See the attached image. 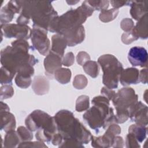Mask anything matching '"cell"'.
Listing matches in <instances>:
<instances>
[{
    "instance_id": "obj_37",
    "label": "cell",
    "mask_w": 148,
    "mask_h": 148,
    "mask_svg": "<svg viewBox=\"0 0 148 148\" xmlns=\"http://www.w3.org/2000/svg\"><path fill=\"white\" fill-rule=\"evenodd\" d=\"M101 94L104 95L105 97H106L109 100H112L114 97L115 96V92L112 89H110L108 87H103L101 89Z\"/></svg>"
},
{
    "instance_id": "obj_3",
    "label": "cell",
    "mask_w": 148,
    "mask_h": 148,
    "mask_svg": "<svg viewBox=\"0 0 148 148\" xmlns=\"http://www.w3.org/2000/svg\"><path fill=\"white\" fill-rule=\"evenodd\" d=\"M21 2L23 6L21 14L31 18L34 26L47 31L51 22L58 16L50 1H21Z\"/></svg>"
},
{
    "instance_id": "obj_27",
    "label": "cell",
    "mask_w": 148,
    "mask_h": 148,
    "mask_svg": "<svg viewBox=\"0 0 148 148\" xmlns=\"http://www.w3.org/2000/svg\"><path fill=\"white\" fill-rule=\"evenodd\" d=\"M17 132L19 136L20 140L23 142L31 140L33 138V135L31 132V131L24 127H20L17 128Z\"/></svg>"
},
{
    "instance_id": "obj_19",
    "label": "cell",
    "mask_w": 148,
    "mask_h": 148,
    "mask_svg": "<svg viewBox=\"0 0 148 148\" xmlns=\"http://www.w3.org/2000/svg\"><path fill=\"white\" fill-rule=\"evenodd\" d=\"M129 133H131L138 142H142L146 136L147 128L146 125L140 124H133L128 128Z\"/></svg>"
},
{
    "instance_id": "obj_34",
    "label": "cell",
    "mask_w": 148,
    "mask_h": 148,
    "mask_svg": "<svg viewBox=\"0 0 148 148\" xmlns=\"http://www.w3.org/2000/svg\"><path fill=\"white\" fill-rule=\"evenodd\" d=\"M122 41L125 44H129L132 42L133 40L138 39L135 36V35L133 34V33L131 32H127L123 34L122 38H121Z\"/></svg>"
},
{
    "instance_id": "obj_25",
    "label": "cell",
    "mask_w": 148,
    "mask_h": 148,
    "mask_svg": "<svg viewBox=\"0 0 148 148\" xmlns=\"http://www.w3.org/2000/svg\"><path fill=\"white\" fill-rule=\"evenodd\" d=\"M89 107V97L87 95H81L76 100V110L82 112L87 110Z\"/></svg>"
},
{
    "instance_id": "obj_39",
    "label": "cell",
    "mask_w": 148,
    "mask_h": 148,
    "mask_svg": "<svg viewBox=\"0 0 148 148\" xmlns=\"http://www.w3.org/2000/svg\"><path fill=\"white\" fill-rule=\"evenodd\" d=\"M112 147H123V140L120 136H114L113 143Z\"/></svg>"
},
{
    "instance_id": "obj_14",
    "label": "cell",
    "mask_w": 148,
    "mask_h": 148,
    "mask_svg": "<svg viewBox=\"0 0 148 148\" xmlns=\"http://www.w3.org/2000/svg\"><path fill=\"white\" fill-rule=\"evenodd\" d=\"M52 45L51 51L62 57L66 46L68 45L65 37L60 34H56L52 36Z\"/></svg>"
},
{
    "instance_id": "obj_32",
    "label": "cell",
    "mask_w": 148,
    "mask_h": 148,
    "mask_svg": "<svg viewBox=\"0 0 148 148\" xmlns=\"http://www.w3.org/2000/svg\"><path fill=\"white\" fill-rule=\"evenodd\" d=\"M126 146L127 147H139L140 146L138 143V142L135 138V136L129 133L126 137Z\"/></svg>"
},
{
    "instance_id": "obj_20",
    "label": "cell",
    "mask_w": 148,
    "mask_h": 148,
    "mask_svg": "<svg viewBox=\"0 0 148 148\" xmlns=\"http://www.w3.org/2000/svg\"><path fill=\"white\" fill-rule=\"evenodd\" d=\"M6 133L4 140V147H13L19 143L20 139L17 132L12 130Z\"/></svg>"
},
{
    "instance_id": "obj_4",
    "label": "cell",
    "mask_w": 148,
    "mask_h": 148,
    "mask_svg": "<svg viewBox=\"0 0 148 148\" xmlns=\"http://www.w3.org/2000/svg\"><path fill=\"white\" fill-rule=\"evenodd\" d=\"M94 105L83 115L84 121L92 129L98 131L101 127L105 128L115 122L113 110L109 107V99L105 96H98L92 99Z\"/></svg>"
},
{
    "instance_id": "obj_6",
    "label": "cell",
    "mask_w": 148,
    "mask_h": 148,
    "mask_svg": "<svg viewBox=\"0 0 148 148\" xmlns=\"http://www.w3.org/2000/svg\"><path fill=\"white\" fill-rule=\"evenodd\" d=\"M98 62L103 72L102 82L106 87L113 89L118 86L123 68L122 64L113 55L105 54L99 57Z\"/></svg>"
},
{
    "instance_id": "obj_29",
    "label": "cell",
    "mask_w": 148,
    "mask_h": 148,
    "mask_svg": "<svg viewBox=\"0 0 148 148\" xmlns=\"http://www.w3.org/2000/svg\"><path fill=\"white\" fill-rule=\"evenodd\" d=\"M87 78L82 75H76L73 80V85L77 89H83L87 84Z\"/></svg>"
},
{
    "instance_id": "obj_11",
    "label": "cell",
    "mask_w": 148,
    "mask_h": 148,
    "mask_svg": "<svg viewBox=\"0 0 148 148\" xmlns=\"http://www.w3.org/2000/svg\"><path fill=\"white\" fill-rule=\"evenodd\" d=\"M61 57L60 55L51 51L49 52L44 61V66L47 74L51 76L57 70L61 68L62 64Z\"/></svg>"
},
{
    "instance_id": "obj_38",
    "label": "cell",
    "mask_w": 148,
    "mask_h": 148,
    "mask_svg": "<svg viewBox=\"0 0 148 148\" xmlns=\"http://www.w3.org/2000/svg\"><path fill=\"white\" fill-rule=\"evenodd\" d=\"M110 3L113 7L116 9H118L120 7H121L124 5L131 6L132 1H111Z\"/></svg>"
},
{
    "instance_id": "obj_13",
    "label": "cell",
    "mask_w": 148,
    "mask_h": 148,
    "mask_svg": "<svg viewBox=\"0 0 148 148\" xmlns=\"http://www.w3.org/2000/svg\"><path fill=\"white\" fill-rule=\"evenodd\" d=\"M16 121L14 116L9 111H1V130L6 132L14 130Z\"/></svg>"
},
{
    "instance_id": "obj_10",
    "label": "cell",
    "mask_w": 148,
    "mask_h": 148,
    "mask_svg": "<svg viewBox=\"0 0 148 148\" xmlns=\"http://www.w3.org/2000/svg\"><path fill=\"white\" fill-rule=\"evenodd\" d=\"M147 53L142 47L135 46L131 48L128 54L129 62L132 66L146 67L147 64Z\"/></svg>"
},
{
    "instance_id": "obj_15",
    "label": "cell",
    "mask_w": 148,
    "mask_h": 148,
    "mask_svg": "<svg viewBox=\"0 0 148 148\" xmlns=\"http://www.w3.org/2000/svg\"><path fill=\"white\" fill-rule=\"evenodd\" d=\"M147 14H146L141 17L134 27L132 32L138 39H146L147 38Z\"/></svg>"
},
{
    "instance_id": "obj_16",
    "label": "cell",
    "mask_w": 148,
    "mask_h": 148,
    "mask_svg": "<svg viewBox=\"0 0 148 148\" xmlns=\"http://www.w3.org/2000/svg\"><path fill=\"white\" fill-rule=\"evenodd\" d=\"M146 3V1H132L130 13L134 19L139 20L147 14Z\"/></svg>"
},
{
    "instance_id": "obj_24",
    "label": "cell",
    "mask_w": 148,
    "mask_h": 148,
    "mask_svg": "<svg viewBox=\"0 0 148 148\" xmlns=\"http://www.w3.org/2000/svg\"><path fill=\"white\" fill-rule=\"evenodd\" d=\"M119 13L118 9H112L102 11L99 16V19L103 22H109L115 18Z\"/></svg>"
},
{
    "instance_id": "obj_12",
    "label": "cell",
    "mask_w": 148,
    "mask_h": 148,
    "mask_svg": "<svg viewBox=\"0 0 148 148\" xmlns=\"http://www.w3.org/2000/svg\"><path fill=\"white\" fill-rule=\"evenodd\" d=\"M139 71L136 68H127L122 71L119 80L123 86L137 84L139 82Z\"/></svg>"
},
{
    "instance_id": "obj_40",
    "label": "cell",
    "mask_w": 148,
    "mask_h": 148,
    "mask_svg": "<svg viewBox=\"0 0 148 148\" xmlns=\"http://www.w3.org/2000/svg\"><path fill=\"white\" fill-rule=\"evenodd\" d=\"M139 82H140L144 84L147 83V69H144L140 71V73L139 75Z\"/></svg>"
},
{
    "instance_id": "obj_35",
    "label": "cell",
    "mask_w": 148,
    "mask_h": 148,
    "mask_svg": "<svg viewBox=\"0 0 148 148\" xmlns=\"http://www.w3.org/2000/svg\"><path fill=\"white\" fill-rule=\"evenodd\" d=\"M90 57L89 55L84 51L79 52L77 56V61L80 65H83L87 61H89Z\"/></svg>"
},
{
    "instance_id": "obj_22",
    "label": "cell",
    "mask_w": 148,
    "mask_h": 148,
    "mask_svg": "<svg viewBox=\"0 0 148 148\" xmlns=\"http://www.w3.org/2000/svg\"><path fill=\"white\" fill-rule=\"evenodd\" d=\"M84 72L92 77H96L99 73V68L97 62L88 61L83 65Z\"/></svg>"
},
{
    "instance_id": "obj_7",
    "label": "cell",
    "mask_w": 148,
    "mask_h": 148,
    "mask_svg": "<svg viewBox=\"0 0 148 148\" xmlns=\"http://www.w3.org/2000/svg\"><path fill=\"white\" fill-rule=\"evenodd\" d=\"M112 101L117 112H128V109L138 101V95L132 88H123L115 94Z\"/></svg>"
},
{
    "instance_id": "obj_18",
    "label": "cell",
    "mask_w": 148,
    "mask_h": 148,
    "mask_svg": "<svg viewBox=\"0 0 148 148\" xmlns=\"http://www.w3.org/2000/svg\"><path fill=\"white\" fill-rule=\"evenodd\" d=\"M85 33L83 26L81 25L75 31L65 37L67 41L68 46H73L81 43L84 39Z\"/></svg>"
},
{
    "instance_id": "obj_5",
    "label": "cell",
    "mask_w": 148,
    "mask_h": 148,
    "mask_svg": "<svg viewBox=\"0 0 148 148\" xmlns=\"http://www.w3.org/2000/svg\"><path fill=\"white\" fill-rule=\"evenodd\" d=\"M87 17L81 6L76 9H72L60 17L57 16L53 19L48 30L65 37L79 28Z\"/></svg>"
},
{
    "instance_id": "obj_31",
    "label": "cell",
    "mask_w": 148,
    "mask_h": 148,
    "mask_svg": "<svg viewBox=\"0 0 148 148\" xmlns=\"http://www.w3.org/2000/svg\"><path fill=\"white\" fill-rule=\"evenodd\" d=\"M14 94V90L10 85H5L1 88V99H4L10 98Z\"/></svg>"
},
{
    "instance_id": "obj_26",
    "label": "cell",
    "mask_w": 148,
    "mask_h": 148,
    "mask_svg": "<svg viewBox=\"0 0 148 148\" xmlns=\"http://www.w3.org/2000/svg\"><path fill=\"white\" fill-rule=\"evenodd\" d=\"M1 83L2 84L11 83L15 74L3 66L1 68Z\"/></svg>"
},
{
    "instance_id": "obj_9",
    "label": "cell",
    "mask_w": 148,
    "mask_h": 148,
    "mask_svg": "<svg viewBox=\"0 0 148 148\" xmlns=\"http://www.w3.org/2000/svg\"><path fill=\"white\" fill-rule=\"evenodd\" d=\"M2 32L8 38H16L18 39H27L31 36V29L26 25L5 24H1Z\"/></svg>"
},
{
    "instance_id": "obj_30",
    "label": "cell",
    "mask_w": 148,
    "mask_h": 148,
    "mask_svg": "<svg viewBox=\"0 0 148 148\" xmlns=\"http://www.w3.org/2000/svg\"><path fill=\"white\" fill-rule=\"evenodd\" d=\"M31 78L24 77L18 75H16L15 78V82L16 85L22 88H26L29 87L31 83Z\"/></svg>"
},
{
    "instance_id": "obj_28",
    "label": "cell",
    "mask_w": 148,
    "mask_h": 148,
    "mask_svg": "<svg viewBox=\"0 0 148 148\" xmlns=\"http://www.w3.org/2000/svg\"><path fill=\"white\" fill-rule=\"evenodd\" d=\"M88 3L94 10L103 11L106 10L109 6L108 1H87Z\"/></svg>"
},
{
    "instance_id": "obj_21",
    "label": "cell",
    "mask_w": 148,
    "mask_h": 148,
    "mask_svg": "<svg viewBox=\"0 0 148 148\" xmlns=\"http://www.w3.org/2000/svg\"><path fill=\"white\" fill-rule=\"evenodd\" d=\"M54 74L56 79L61 84H66L70 81L71 71L69 69L60 68Z\"/></svg>"
},
{
    "instance_id": "obj_1",
    "label": "cell",
    "mask_w": 148,
    "mask_h": 148,
    "mask_svg": "<svg viewBox=\"0 0 148 148\" xmlns=\"http://www.w3.org/2000/svg\"><path fill=\"white\" fill-rule=\"evenodd\" d=\"M57 132L63 139H73L80 143L87 144L91 139L90 132L76 119L69 110H60L54 117Z\"/></svg>"
},
{
    "instance_id": "obj_2",
    "label": "cell",
    "mask_w": 148,
    "mask_h": 148,
    "mask_svg": "<svg viewBox=\"0 0 148 148\" xmlns=\"http://www.w3.org/2000/svg\"><path fill=\"white\" fill-rule=\"evenodd\" d=\"M29 44L24 39H17L1 52V62L3 66L16 74L19 69L27 64L34 65L38 62L33 55L28 54Z\"/></svg>"
},
{
    "instance_id": "obj_33",
    "label": "cell",
    "mask_w": 148,
    "mask_h": 148,
    "mask_svg": "<svg viewBox=\"0 0 148 148\" xmlns=\"http://www.w3.org/2000/svg\"><path fill=\"white\" fill-rule=\"evenodd\" d=\"M121 28L127 32H130L132 28H134V23L131 19H130L128 18L123 19L120 24Z\"/></svg>"
},
{
    "instance_id": "obj_23",
    "label": "cell",
    "mask_w": 148,
    "mask_h": 148,
    "mask_svg": "<svg viewBox=\"0 0 148 148\" xmlns=\"http://www.w3.org/2000/svg\"><path fill=\"white\" fill-rule=\"evenodd\" d=\"M14 12L6 5L1 10V23L5 24L11 21L14 16Z\"/></svg>"
},
{
    "instance_id": "obj_17",
    "label": "cell",
    "mask_w": 148,
    "mask_h": 148,
    "mask_svg": "<svg viewBox=\"0 0 148 148\" xmlns=\"http://www.w3.org/2000/svg\"><path fill=\"white\" fill-rule=\"evenodd\" d=\"M49 81L43 76H36L32 83V88L35 92L38 95L47 93L49 89Z\"/></svg>"
},
{
    "instance_id": "obj_8",
    "label": "cell",
    "mask_w": 148,
    "mask_h": 148,
    "mask_svg": "<svg viewBox=\"0 0 148 148\" xmlns=\"http://www.w3.org/2000/svg\"><path fill=\"white\" fill-rule=\"evenodd\" d=\"M30 37L32 46L41 54L46 56L50 51V43L47 36V30L33 25Z\"/></svg>"
},
{
    "instance_id": "obj_36",
    "label": "cell",
    "mask_w": 148,
    "mask_h": 148,
    "mask_svg": "<svg viewBox=\"0 0 148 148\" xmlns=\"http://www.w3.org/2000/svg\"><path fill=\"white\" fill-rule=\"evenodd\" d=\"M74 62V56L72 52L68 53L62 61V64L64 66H69L72 65Z\"/></svg>"
}]
</instances>
